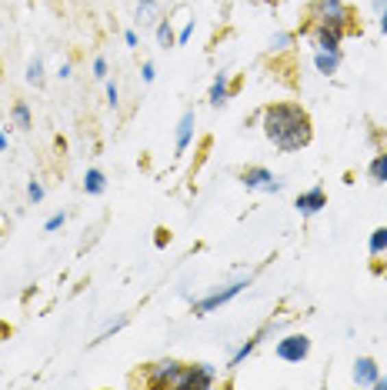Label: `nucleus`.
<instances>
[{
	"label": "nucleus",
	"mask_w": 387,
	"mask_h": 390,
	"mask_svg": "<svg viewBox=\"0 0 387 390\" xmlns=\"http://www.w3.org/2000/svg\"><path fill=\"white\" fill-rule=\"evenodd\" d=\"M260 127L264 137L281 151V154H297L314 140V124L310 114L294 101H274L260 110Z\"/></svg>",
	"instance_id": "f257e3e1"
},
{
	"label": "nucleus",
	"mask_w": 387,
	"mask_h": 390,
	"mask_svg": "<svg viewBox=\"0 0 387 390\" xmlns=\"http://www.w3.org/2000/svg\"><path fill=\"white\" fill-rule=\"evenodd\" d=\"M308 21L310 24L334 27L340 34H358V14L344 0H310Z\"/></svg>",
	"instance_id": "f03ea898"
},
{
	"label": "nucleus",
	"mask_w": 387,
	"mask_h": 390,
	"mask_svg": "<svg viewBox=\"0 0 387 390\" xmlns=\"http://www.w3.org/2000/svg\"><path fill=\"white\" fill-rule=\"evenodd\" d=\"M254 284V270H247V274H240V277H234L231 284H224V287H214L210 294H204L201 300H194L190 304V313L194 317H207V313H214V311H221L224 304H231L237 294H244L247 287Z\"/></svg>",
	"instance_id": "7ed1b4c3"
},
{
	"label": "nucleus",
	"mask_w": 387,
	"mask_h": 390,
	"mask_svg": "<svg viewBox=\"0 0 387 390\" xmlns=\"http://www.w3.org/2000/svg\"><path fill=\"white\" fill-rule=\"evenodd\" d=\"M181 374H184V361L160 357L154 364L140 367V384L151 390H181Z\"/></svg>",
	"instance_id": "20e7f679"
},
{
	"label": "nucleus",
	"mask_w": 387,
	"mask_h": 390,
	"mask_svg": "<svg viewBox=\"0 0 387 390\" xmlns=\"http://www.w3.org/2000/svg\"><path fill=\"white\" fill-rule=\"evenodd\" d=\"M237 181L244 183L247 190H260V194H281V190H284V181H281L274 170L260 167V164H251V167H244V170L237 174Z\"/></svg>",
	"instance_id": "39448f33"
},
{
	"label": "nucleus",
	"mask_w": 387,
	"mask_h": 390,
	"mask_svg": "<svg viewBox=\"0 0 387 390\" xmlns=\"http://www.w3.org/2000/svg\"><path fill=\"white\" fill-rule=\"evenodd\" d=\"M274 354L284 364H301V361L310 357V337L308 334H284V337H277V343H274Z\"/></svg>",
	"instance_id": "423d86ee"
},
{
	"label": "nucleus",
	"mask_w": 387,
	"mask_h": 390,
	"mask_svg": "<svg viewBox=\"0 0 387 390\" xmlns=\"http://www.w3.org/2000/svg\"><path fill=\"white\" fill-rule=\"evenodd\" d=\"M217 384V367L214 364H184L181 390H210Z\"/></svg>",
	"instance_id": "0eeeda50"
},
{
	"label": "nucleus",
	"mask_w": 387,
	"mask_h": 390,
	"mask_svg": "<svg viewBox=\"0 0 387 390\" xmlns=\"http://www.w3.org/2000/svg\"><path fill=\"white\" fill-rule=\"evenodd\" d=\"M304 34H308L310 47L314 51H340V40L347 37V34H340L334 27H324V24H304Z\"/></svg>",
	"instance_id": "6e6552de"
},
{
	"label": "nucleus",
	"mask_w": 387,
	"mask_h": 390,
	"mask_svg": "<svg viewBox=\"0 0 387 390\" xmlns=\"http://www.w3.org/2000/svg\"><path fill=\"white\" fill-rule=\"evenodd\" d=\"M324 207H327V190H324V187L301 190V194H297V200H294V210H297L301 217H317Z\"/></svg>",
	"instance_id": "1a4fd4ad"
},
{
	"label": "nucleus",
	"mask_w": 387,
	"mask_h": 390,
	"mask_svg": "<svg viewBox=\"0 0 387 390\" xmlns=\"http://www.w3.org/2000/svg\"><path fill=\"white\" fill-rule=\"evenodd\" d=\"M194 124H197V114H194V107H187L177 120V133H174V157L187 154V147L194 140Z\"/></svg>",
	"instance_id": "9d476101"
},
{
	"label": "nucleus",
	"mask_w": 387,
	"mask_h": 390,
	"mask_svg": "<svg viewBox=\"0 0 387 390\" xmlns=\"http://www.w3.org/2000/svg\"><path fill=\"white\" fill-rule=\"evenodd\" d=\"M381 377V367L374 357H358L354 361V384L358 387H374V380Z\"/></svg>",
	"instance_id": "9b49d317"
},
{
	"label": "nucleus",
	"mask_w": 387,
	"mask_h": 390,
	"mask_svg": "<svg viewBox=\"0 0 387 390\" xmlns=\"http://www.w3.org/2000/svg\"><path fill=\"white\" fill-rule=\"evenodd\" d=\"M231 97H234V90H231V83H227V70L214 74V80H210V90H207V101H210V107H224Z\"/></svg>",
	"instance_id": "f8f14e48"
},
{
	"label": "nucleus",
	"mask_w": 387,
	"mask_h": 390,
	"mask_svg": "<svg viewBox=\"0 0 387 390\" xmlns=\"http://www.w3.org/2000/svg\"><path fill=\"white\" fill-rule=\"evenodd\" d=\"M340 60H344L340 51H314V67H317V74H324V77H334L337 70H340Z\"/></svg>",
	"instance_id": "ddd939ff"
},
{
	"label": "nucleus",
	"mask_w": 387,
	"mask_h": 390,
	"mask_svg": "<svg viewBox=\"0 0 387 390\" xmlns=\"http://www.w3.org/2000/svg\"><path fill=\"white\" fill-rule=\"evenodd\" d=\"M84 194H90V197H103L107 194V174L101 167H90L84 174Z\"/></svg>",
	"instance_id": "4468645a"
},
{
	"label": "nucleus",
	"mask_w": 387,
	"mask_h": 390,
	"mask_svg": "<svg viewBox=\"0 0 387 390\" xmlns=\"http://www.w3.org/2000/svg\"><path fill=\"white\" fill-rule=\"evenodd\" d=\"M160 21V0H137V24L157 27Z\"/></svg>",
	"instance_id": "2eb2a0df"
},
{
	"label": "nucleus",
	"mask_w": 387,
	"mask_h": 390,
	"mask_svg": "<svg viewBox=\"0 0 387 390\" xmlns=\"http://www.w3.org/2000/svg\"><path fill=\"white\" fill-rule=\"evenodd\" d=\"M154 37H157V47L160 51H171V47H177V34H174V21H157L154 27Z\"/></svg>",
	"instance_id": "dca6fc26"
},
{
	"label": "nucleus",
	"mask_w": 387,
	"mask_h": 390,
	"mask_svg": "<svg viewBox=\"0 0 387 390\" xmlns=\"http://www.w3.org/2000/svg\"><path fill=\"white\" fill-rule=\"evenodd\" d=\"M258 347H260V337H258V334H251V337L244 340V343H240V347H237V350L231 354V361H227V370H237V367H240L244 361H247V357H251V354H254V350H258Z\"/></svg>",
	"instance_id": "f3484780"
},
{
	"label": "nucleus",
	"mask_w": 387,
	"mask_h": 390,
	"mask_svg": "<svg viewBox=\"0 0 387 390\" xmlns=\"http://www.w3.org/2000/svg\"><path fill=\"white\" fill-rule=\"evenodd\" d=\"M10 120L17 130H34V114H30V104L27 101H14L10 107Z\"/></svg>",
	"instance_id": "a211bd4d"
},
{
	"label": "nucleus",
	"mask_w": 387,
	"mask_h": 390,
	"mask_svg": "<svg viewBox=\"0 0 387 390\" xmlns=\"http://www.w3.org/2000/svg\"><path fill=\"white\" fill-rule=\"evenodd\" d=\"M367 177L374 183H387V151L374 154V160L367 164Z\"/></svg>",
	"instance_id": "6ab92c4d"
},
{
	"label": "nucleus",
	"mask_w": 387,
	"mask_h": 390,
	"mask_svg": "<svg viewBox=\"0 0 387 390\" xmlns=\"http://www.w3.org/2000/svg\"><path fill=\"white\" fill-rule=\"evenodd\" d=\"M127 324H130V313H121V317H114V320H110V324L103 327L101 334H97V340H94V343H103V340H110L114 334H121V330H124Z\"/></svg>",
	"instance_id": "aec40b11"
},
{
	"label": "nucleus",
	"mask_w": 387,
	"mask_h": 390,
	"mask_svg": "<svg viewBox=\"0 0 387 390\" xmlns=\"http://www.w3.org/2000/svg\"><path fill=\"white\" fill-rule=\"evenodd\" d=\"M387 250V227H377L374 234H371V240H367V254L371 257H381Z\"/></svg>",
	"instance_id": "412c9836"
},
{
	"label": "nucleus",
	"mask_w": 387,
	"mask_h": 390,
	"mask_svg": "<svg viewBox=\"0 0 387 390\" xmlns=\"http://www.w3.org/2000/svg\"><path fill=\"white\" fill-rule=\"evenodd\" d=\"M294 44H297V34H290V30H281V34H274V37H271V44H267V47H271L274 53H281V51H290Z\"/></svg>",
	"instance_id": "4be33fe9"
},
{
	"label": "nucleus",
	"mask_w": 387,
	"mask_h": 390,
	"mask_svg": "<svg viewBox=\"0 0 387 390\" xmlns=\"http://www.w3.org/2000/svg\"><path fill=\"white\" fill-rule=\"evenodd\" d=\"M27 83L44 87V57H30V64H27Z\"/></svg>",
	"instance_id": "5701e85b"
},
{
	"label": "nucleus",
	"mask_w": 387,
	"mask_h": 390,
	"mask_svg": "<svg viewBox=\"0 0 387 390\" xmlns=\"http://www.w3.org/2000/svg\"><path fill=\"white\" fill-rule=\"evenodd\" d=\"M44 197H47V190H44V183H40V181H30V183H27V200H30L34 207H37V204H40Z\"/></svg>",
	"instance_id": "b1692460"
},
{
	"label": "nucleus",
	"mask_w": 387,
	"mask_h": 390,
	"mask_svg": "<svg viewBox=\"0 0 387 390\" xmlns=\"http://www.w3.org/2000/svg\"><path fill=\"white\" fill-rule=\"evenodd\" d=\"M67 224V213L64 210H57V213H51L47 220H44V234H53V231H60Z\"/></svg>",
	"instance_id": "393cba45"
},
{
	"label": "nucleus",
	"mask_w": 387,
	"mask_h": 390,
	"mask_svg": "<svg viewBox=\"0 0 387 390\" xmlns=\"http://www.w3.org/2000/svg\"><path fill=\"white\" fill-rule=\"evenodd\" d=\"M103 83H107V107H114V110H117V107H121V87H117V80H103Z\"/></svg>",
	"instance_id": "a878e982"
},
{
	"label": "nucleus",
	"mask_w": 387,
	"mask_h": 390,
	"mask_svg": "<svg viewBox=\"0 0 387 390\" xmlns=\"http://www.w3.org/2000/svg\"><path fill=\"white\" fill-rule=\"evenodd\" d=\"M94 80H107L110 77V67H107V57H94Z\"/></svg>",
	"instance_id": "bb28decb"
},
{
	"label": "nucleus",
	"mask_w": 387,
	"mask_h": 390,
	"mask_svg": "<svg viewBox=\"0 0 387 390\" xmlns=\"http://www.w3.org/2000/svg\"><path fill=\"white\" fill-rule=\"evenodd\" d=\"M154 77H157V67L151 64V60H144V67H140V80H144V83H154Z\"/></svg>",
	"instance_id": "cd10ccee"
},
{
	"label": "nucleus",
	"mask_w": 387,
	"mask_h": 390,
	"mask_svg": "<svg viewBox=\"0 0 387 390\" xmlns=\"http://www.w3.org/2000/svg\"><path fill=\"white\" fill-rule=\"evenodd\" d=\"M190 37H194V21H187V24L181 27V34H177V47H184Z\"/></svg>",
	"instance_id": "c85d7f7f"
},
{
	"label": "nucleus",
	"mask_w": 387,
	"mask_h": 390,
	"mask_svg": "<svg viewBox=\"0 0 387 390\" xmlns=\"http://www.w3.org/2000/svg\"><path fill=\"white\" fill-rule=\"evenodd\" d=\"M57 77L71 80V77H74V64H71V60H64V64H60V70H57Z\"/></svg>",
	"instance_id": "c756f323"
},
{
	"label": "nucleus",
	"mask_w": 387,
	"mask_h": 390,
	"mask_svg": "<svg viewBox=\"0 0 387 390\" xmlns=\"http://www.w3.org/2000/svg\"><path fill=\"white\" fill-rule=\"evenodd\" d=\"M124 44H127L130 51L137 47V30H130V27H127V30H124Z\"/></svg>",
	"instance_id": "7c9ffc66"
},
{
	"label": "nucleus",
	"mask_w": 387,
	"mask_h": 390,
	"mask_svg": "<svg viewBox=\"0 0 387 390\" xmlns=\"http://www.w3.org/2000/svg\"><path fill=\"white\" fill-rule=\"evenodd\" d=\"M377 17H381V21H377V27H381V34H387V7L381 10V14H377Z\"/></svg>",
	"instance_id": "2f4dec72"
},
{
	"label": "nucleus",
	"mask_w": 387,
	"mask_h": 390,
	"mask_svg": "<svg viewBox=\"0 0 387 390\" xmlns=\"http://www.w3.org/2000/svg\"><path fill=\"white\" fill-rule=\"evenodd\" d=\"M371 7H374V14H381V10L387 7V0H371Z\"/></svg>",
	"instance_id": "473e14b6"
},
{
	"label": "nucleus",
	"mask_w": 387,
	"mask_h": 390,
	"mask_svg": "<svg viewBox=\"0 0 387 390\" xmlns=\"http://www.w3.org/2000/svg\"><path fill=\"white\" fill-rule=\"evenodd\" d=\"M374 390H387V377H384V374H381V377L374 380Z\"/></svg>",
	"instance_id": "72a5a7b5"
},
{
	"label": "nucleus",
	"mask_w": 387,
	"mask_h": 390,
	"mask_svg": "<svg viewBox=\"0 0 387 390\" xmlns=\"http://www.w3.org/2000/svg\"><path fill=\"white\" fill-rule=\"evenodd\" d=\"M7 147H10V144H7V133L0 130V151H7Z\"/></svg>",
	"instance_id": "f704fd0d"
}]
</instances>
